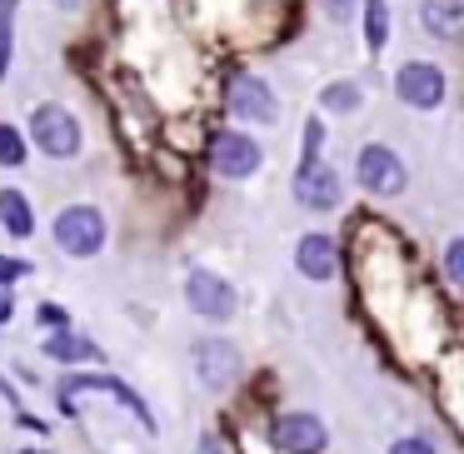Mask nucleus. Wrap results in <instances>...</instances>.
Returning <instances> with one entry per match:
<instances>
[{"label": "nucleus", "mask_w": 464, "mask_h": 454, "mask_svg": "<svg viewBox=\"0 0 464 454\" xmlns=\"http://www.w3.org/2000/svg\"><path fill=\"white\" fill-rule=\"evenodd\" d=\"M394 95H400L404 105H414V111H434V105L444 101V71L430 65V61L400 65V75H394Z\"/></svg>", "instance_id": "obj_7"}, {"label": "nucleus", "mask_w": 464, "mask_h": 454, "mask_svg": "<svg viewBox=\"0 0 464 454\" xmlns=\"http://www.w3.org/2000/svg\"><path fill=\"white\" fill-rule=\"evenodd\" d=\"M320 140H324V125L310 121V125H304V145H300V165H314V160H320Z\"/></svg>", "instance_id": "obj_21"}, {"label": "nucleus", "mask_w": 464, "mask_h": 454, "mask_svg": "<svg viewBox=\"0 0 464 454\" xmlns=\"http://www.w3.org/2000/svg\"><path fill=\"white\" fill-rule=\"evenodd\" d=\"M420 21H424V31H430V35L454 41V35L464 31V0H424Z\"/></svg>", "instance_id": "obj_13"}, {"label": "nucleus", "mask_w": 464, "mask_h": 454, "mask_svg": "<svg viewBox=\"0 0 464 454\" xmlns=\"http://www.w3.org/2000/svg\"><path fill=\"white\" fill-rule=\"evenodd\" d=\"M384 41H390V5L384 0H364V45L384 51Z\"/></svg>", "instance_id": "obj_15"}, {"label": "nucleus", "mask_w": 464, "mask_h": 454, "mask_svg": "<svg viewBox=\"0 0 464 454\" xmlns=\"http://www.w3.org/2000/svg\"><path fill=\"white\" fill-rule=\"evenodd\" d=\"M185 300H190V310L205 314V320H230L235 314V285L220 280V275H210V270H190L185 275Z\"/></svg>", "instance_id": "obj_6"}, {"label": "nucleus", "mask_w": 464, "mask_h": 454, "mask_svg": "<svg viewBox=\"0 0 464 454\" xmlns=\"http://www.w3.org/2000/svg\"><path fill=\"white\" fill-rule=\"evenodd\" d=\"M390 454H440V449H434L430 440H420V434H404V440L390 444Z\"/></svg>", "instance_id": "obj_22"}, {"label": "nucleus", "mask_w": 464, "mask_h": 454, "mask_svg": "<svg viewBox=\"0 0 464 454\" xmlns=\"http://www.w3.org/2000/svg\"><path fill=\"white\" fill-rule=\"evenodd\" d=\"M354 175H360V185L370 195H400L404 190V160L390 150V145H364Z\"/></svg>", "instance_id": "obj_8"}, {"label": "nucleus", "mask_w": 464, "mask_h": 454, "mask_svg": "<svg viewBox=\"0 0 464 454\" xmlns=\"http://www.w3.org/2000/svg\"><path fill=\"white\" fill-rule=\"evenodd\" d=\"M320 105H324V111H334V115L360 111V85H354V81H334V85H324Z\"/></svg>", "instance_id": "obj_17"}, {"label": "nucleus", "mask_w": 464, "mask_h": 454, "mask_svg": "<svg viewBox=\"0 0 464 454\" xmlns=\"http://www.w3.org/2000/svg\"><path fill=\"white\" fill-rule=\"evenodd\" d=\"M5 314H11V300H5V295H0V324H5Z\"/></svg>", "instance_id": "obj_25"}, {"label": "nucleus", "mask_w": 464, "mask_h": 454, "mask_svg": "<svg viewBox=\"0 0 464 454\" xmlns=\"http://www.w3.org/2000/svg\"><path fill=\"white\" fill-rule=\"evenodd\" d=\"M0 225H5L11 235H21V240L35 230V210H31V200H25L21 190H0Z\"/></svg>", "instance_id": "obj_14"}, {"label": "nucleus", "mask_w": 464, "mask_h": 454, "mask_svg": "<svg viewBox=\"0 0 464 454\" xmlns=\"http://www.w3.org/2000/svg\"><path fill=\"white\" fill-rule=\"evenodd\" d=\"M275 440H280V449L285 454H320L324 449V424L314 420V414H304V410H285L280 420H275Z\"/></svg>", "instance_id": "obj_10"}, {"label": "nucleus", "mask_w": 464, "mask_h": 454, "mask_svg": "<svg viewBox=\"0 0 464 454\" xmlns=\"http://www.w3.org/2000/svg\"><path fill=\"white\" fill-rule=\"evenodd\" d=\"M11 45H15V0H0V81L11 71Z\"/></svg>", "instance_id": "obj_18"}, {"label": "nucleus", "mask_w": 464, "mask_h": 454, "mask_svg": "<svg viewBox=\"0 0 464 454\" xmlns=\"http://www.w3.org/2000/svg\"><path fill=\"white\" fill-rule=\"evenodd\" d=\"M0 165H25V135L15 125H0Z\"/></svg>", "instance_id": "obj_19"}, {"label": "nucleus", "mask_w": 464, "mask_h": 454, "mask_svg": "<svg viewBox=\"0 0 464 454\" xmlns=\"http://www.w3.org/2000/svg\"><path fill=\"white\" fill-rule=\"evenodd\" d=\"M31 140L51 160H71V155H81V121L65 105H41L31 115Z\"/></svg>", "instance_id": "obj_2"}, {"label": "nucleus", "mask_w": 464, "mask_h": 454, "mask_svg": "<svg viewBox=\"0 0 464 454\" xmlns=\"http://www.w3.org/2000/svg\"><path fill=\"white\" fill-rule=\"evenodd\" d=\"M295 270H300L304 280H334V270H340V255H334V240H330V235H304V240L295 245Z\"/></svg>", "instance_id": "obj_12"}, {"label": "nucleus", "mask_w": 464, "mask_h": 454, "mask_svg": "<svg viewBox=\"0 0 464 454\" xmlns=\"http://www.w3.org/2000/svg\"><path fill=\"white\" fill-rule=\"evenodd\" d=\"M55 5H65V11H75V5H81V0H55Z\"/></svg>", "instance_id": "obj_26"}, {"label": "nucleus", "mask_w": 464, "mask_h": 454, "mask_svg": "<svg viewBox=\"0 0 464 454\" xmlns=\"http://www.w3.org/2000/svg\"><path fill=\"white\" fill-rule=\"evenodd\" d=\"M55 245L75 260H91L105 245V215L95 205H71V210L55 215Z\"/></svg>", "instance_id": "obj_3"}, {"label": "nucleus", "mask_w": 464, "mask_h": 454, "mask_svg": "<svg viewBox=\"0 0 464 454\" xmlns=\"http://www.w3.org/2000/svg\"><path fill=\"white\" fill-rule=\"evenodd\" d=\"M230 111L240 115V121H255V125L280 121V101H275V91L260 75H235L230 81Z\"/></svg>", "instance_id": "obj_9"}, {"label": "nucleus", "mask_w": 464, "mask_h": 454, "mask_svg": "<svg viewBox=\"0 0 464 454\" xmlns=\"http://www.w3.org/2000/svg\"><path fill=\"white\" fill-rule=\"evenodd\" d=\"M190 364H195V374H200V384L205 390H230L235 380H240V370H245V360H240V350H235L230 340H200L190 350Z\"/></svg>", "instance_id": "obj_4"}, {"label": "nucleus", "mask_w": 464, "mask_h": 454, "mask_svg": "<svg viewBox=\"0 0 464 454\" xmlns=\"http://www.w3.org/2000/svg\"><path fill=\"white\" fill-rule=\"evenodd\" d=\"M210 170L225 175V180H245V175L260 170V145L240 130H225L210 140Z\"/></svg>", "instance_id": "obj_5"}, {"label": "nucleus", "mask_w": 464, "mask_h": 454, "mask_svg": "<svg viewBox=\"0 0 464 454\" xmlns=\"http://www.w3.org/2000/svg\"><path fill=\"white\" fill-rule=\"evenodd\" d=\"M444 275H450L454 290L464 285V240H450V250H444Z\"/></svg>", "instance_id": "obj_20"}, {"label": "nucleus", "mask_w": 464, "mask_h": 454, "mask_svg": "<svg viewBox=\"0 0 464 454\" xmlns=\"http://www.w3.org/2000/svg\"><path fill=\"white\" fill-rule=\"evenodd\" d=\"M31 265H21V260H0V280H15V275H25Z\"/></svg>", "instance_id": "obj_23"}, {"label": "nucleus", "mask_w": 464, "mask_h": 454, "mask_svg": "<svg viewBox=\"0 0 464 454\" xmlns=\"http://www.w3.org/2000/svg\"><path fill=\"white\" fill-rule=\"evenodd\" d=\"M45 354H51V360H95V344L91 340H75V334H51V340H45Z\"/></svg>", "instance_id": "obj_16"}, {"label": "nucleus", "mask_w": 464, "mask_h": 454, "mask_svg": "<svg viewBox=\"0 0 464 454\" xmlns=\"http://www.w3.org/2000/svg\"><path fill=\"white\" fill-rule=\"evenodd\" d=\"M295 200L310 205V210H334V205H340V175L320 160L300 165V170H295Z\"/></svg>", "instance_id": "obj_11"}, {"label": "nucleus", "mask_w": 464, "mask_h": 454, "mask_svg": "<svg viewBox=\"0 0 464 454\" xmlns=\"http://www.w3.org/2000/svg\"><path fill=\"white\" fill-rule=\"evenodd\" d=\"M115 394V400L125 404V410L135 414V420L145 424V430H155V420H150V404L140 400V394L130 390V384H121L115 380V374H65L61 380V390H55V404H61V414H75V400H81V394Z\"/></svg>", "instance_id": "obj_1"}, {"label": "nucleus", "mask_w": 464, "mask_h": 454, "mask_svg": "<svg viewBox=\"0 0 464 454\" xmlns=\"http://www.w3.org/2000/svg\"><path fill=\"white\" fill-rule=\"evenodd\" d=\"M41 320H45V324H65V314L55 310V304H45V310H41Z\"/></svg>", "instance_id": "obj_24"}]
</instances>
